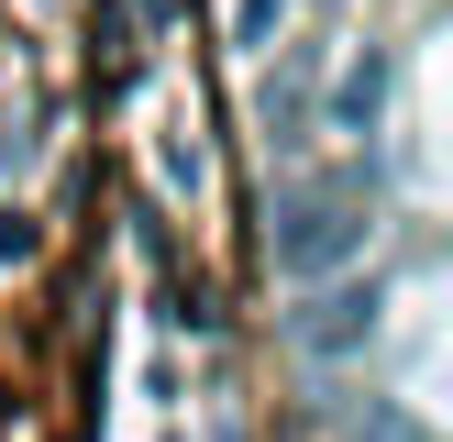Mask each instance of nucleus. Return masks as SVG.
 <instances>
[{"label":"nucleus","mask_w":453,"mask_h":442,"mask_svg":"<svg viewBox=\"0 0 453 442\" xmlns=\"http://www.w3.org/2000/svg\"><path fill=\"white\" fill-rule=\"evenodd\" d=\"M365 332H376V287H321V299L299 309V343L310 354H354Z\"/></svg>","instance_id":"3"},{"label":"nucleus","mask_w":453,"mask_h":442,"mask_svg":"<svg viewBox=\"0 0 453 442\" xmlns=\"http://www.w3.org/2000/svg\"><path fill=\"white\" fill-rule=\"evenodd\" d=\"M376 110H388V56H376V44H354V56H343V78L321 88V122L343 133V144H365V133H376Z\"/></svg>","instance_id":"2"},{"label":"nucleus","mask_w":453,"mask_h":442,"mask_svg":"<svg viewBox=\"0 0 453 442\" xmlns=\"http://www.w3.org/2000/svg\"><path fill=\"white\" fill-rule=\"evenodd\" d=\"M277 11H288V0H243V22H233V44H265V34H277Z\"/></svg>","instance_id":"4"},{"label":"nucleus","mask_w":453,"mask_h":442,"mask_svg":"<svg viewBox=\"0 0 453 442\" xmlns=\"http://www.w3.org/2000/svg\"><path fill=\"white\" fill-rule=\"evenodd\" d=\"M365 232H376V199H365L354 166H332V177H277V265H288L299 287L343 277V265L365 255Z\"/></svg>","instance_id":"1"}]
</instances>
